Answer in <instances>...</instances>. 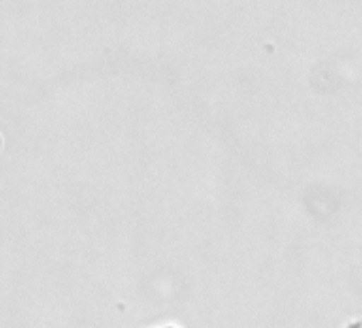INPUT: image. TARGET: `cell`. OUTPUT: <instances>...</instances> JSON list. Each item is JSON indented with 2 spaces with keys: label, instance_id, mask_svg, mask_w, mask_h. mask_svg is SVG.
Segmentation results:
<instances>
[{
  "label": "cell",
  "instance_id": "6da1fadb",
  "mask_svg": "<svg viewBox=\"0 0 362 328\" xmlns=\"http://www.w3.org/2000/svg\"><path fill=\"white\" fill-rule=\"evenodd\" d=\"M164 328H173V326H164Z\"/></svg>",
  "mask_w": 362,
  "mask_h": 328
}]
</instances>
